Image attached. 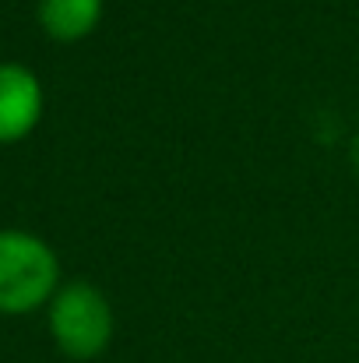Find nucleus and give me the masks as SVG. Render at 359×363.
Here are the masks:
<instances>
[{
  "label": "nucleus",
  "mask_w": 359,
  "mask_h": 363,
  "mask_svg": "<svg viewBox=\"0 0 359 363\" xmlns=\"http://www.w3.org/2000/svg\"><path fill=\"white\" fill-rule=\"evenodd\" d=\"M60 289V264L50 243L21 230H0V314H28Z\"/></svg>",
  "instance_id": "1"
},
{
  "label": "nucleus",
  "mask_w": 359,
  "mask_h": 363,
  "mask_svg": "<svg viewBox=\"0 0 359 363\" xmlns=\"http://www.w3.org/2000/svg\"><path fill=\"white\" fill-rule=\"evenodd\" d=\"M50 335L71 360H96L113 339V307L92 282H67L50 300Z\"/></svg>",
  "instance_id": "2"
},
{
  "label": "nucleus",
  "mask_w": 359,
  "mask_h": 363,
  "mask_svg": "<svg viewBox=\"0 0 359 363\" xmlns=\"http://www.w3.org/2000/svg\"><path fill=\"white\" fill-rule=\"evenodd\" d=\"M42 117V85L21 64H0V145L21 141Z\"/></svg>",
  "instance_id": "3"
},
{
  "label": "nucleus",
  "mask_w": 359,
  "mask_h": 363,
  "mask_svg": "<svg viewBox=\"0 0 359 363\" xmlns=\"http://www.w3.org/2000/svg\"><path fill=\"white\" fill-rule=\"evenodd\" d=\"M106 0H39V25L57 43H78L103 21Z\"/></svg>",
  "instance_id": "4"
}]
</instances>
